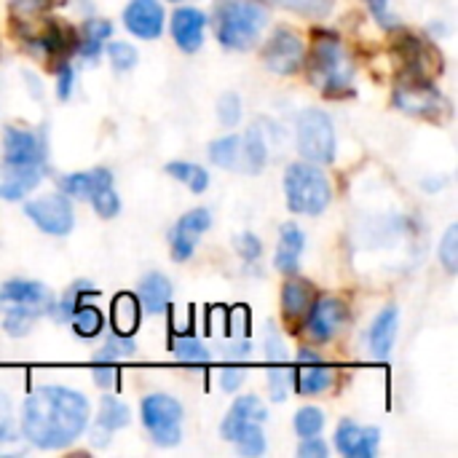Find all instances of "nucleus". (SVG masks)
Returning a JSON list of instances; mask_svg holds the SVG:
<instances>
[{
	"mask_svg": "<svg viewBox=\"0 0 458 458\" xmlns=\"http://www.w3.org/2000/svg\"><path fill=\"white\" fill-rule=\"evenodd\" d=\"M91 293H97L91 282H75V284L62 295V301H59V306H56V317H59V319H70L72 311L81 306V301H83L86 295H91Z\"/></svg>",
	"mask_w": 458,
	"mask_h": 458,
	"instance_id": "nucleus-35",
	"label": "nucleus"
},
{
	"mask_svg": "<svg viewBox=\"0 0 458 458\" xmlns=\"http://www.w3.org/2000/svg\"><path fill=\"white\" fill-rule=\"evenodd\" d=\"M0 303L3 306H38V309H54L51 293L40 282L30 279H13L5 282L0 290Z\"/></svg>",
	"mask_w": 458,
	"mask_h": 458,
	"instance_id": "nucleus-16",
	"label": "nucleus"
},
{
	"mask_svg": "<svg viewBox=\"0 0 458 458\" xmlns=\"http://www.w3.org/2000/svg\"><path fill=\"white\" fill-rule=\"evenodd\" d=\"M19 13H38L40 8L48 5V0H11Z\"/></svg>",
	"mask_w": 458,
	"mask_h": 458,
	"instance_id": "nucleus-52",
	"label": "nucleus"
},
{
	"mask_svg": "<svg viewBox=\"0 0 458 458\" xmlns=\"http://www.w3.org/2000/svg\"><path fill=\"white\" fill-rule=\"evenodd\" d=\"M394 105L411 115H421V118H435L443 110V97L435 86H429L427 81H408L400 83L394 89Z\"/></svg>",
	"mask_w": 458,
	"mask_h": 458,
	"instance_id": "nucleus-9",
	"label": "nucleus"
},
{
	"mask_svg": "<svg viewBox=\"0 0 458 458\" xmlns=\"http://www.w3.org/2000/svg\"><path fill=\"white\" fill-rule=\"evenodd\" d=\"M209 158L223 169H242V137L228 134L209 145Z\"/></svg>",
	"mask_w": 458,
	"mask_h": 458,
	"instance_id": "nucleus-26",
	"label": "nucleus"
},
{
	"mask_svg": "<svg viewBox=\"0 0 458 458\" xmlns=\"http://www.w3.org/2000/svg\"><path fill=\"white\" fill-rule=\"evenodd\" d=\"M172 301V284L164 274H148L140 282V303L148 314H161Z\"/></svg>",
	"mask_w": 458,
	"mask_h": 458,
	"instance_id": "nucleus-22",
	"label": "nucleus"
},
{
	"mask_svg": "<svg viewBox=\"0 0 458 458\" xmlns=\"http://www.w3.org/2000/svg\"><path fill=\"white\" fill-rule=\"evenodd\" d=\"M335 448L349 458H373L378 451V429L344 421L335 432Z\"/></svg>",
	"mask_w": 458,
	"mask_h": 458,
	"instance_id": "nucleus-13",
	"label": "nucleus"
},
{
	"mask_svg": "<svg viewBox=\"0 0 458 458\" xmlns=\"http://www.w3.org/2000/svg\"><path fill=\"white\" fill-rule=\"evenodd\" d=\"M279 244H282V247H290V250H295V252H303V247H306V233H303L295 223H287V225H282V239H279Z\"/></svg>",
	"mask_w": 458,
	"mask_h": 458,
	"instance_id": "nucleus-43",
	"label": "nucleus"
},
{
	"mask_svg": "<svg viewBox=\"0 0 458 458\" xmlns=\"http://www.w3.org/2000/svg\"><path fill=\"white\" fill-rule=\"evenodd\" d=\"M134 354H137L134 338H131V335H118V333H113V335L105 341V346H102V352H99V360L121 362V360H129V357H134Z\"/></svg>",
	"mask_w": 458,
	"mask_h": 458,
	"instance_id": "nucleus-32",
	"label": "nucleus"
},
{
	"mask_svg": "<svg viewBox=\"0 0 458 458\" xmlns=\"http://www.w3.org/2000/svg\"><path fill=\"white\" fill-rule=\"evenodd\" d=\"M172 3H180V0H172Z\"/></svg>",
	"mask_w": 458,
	"mask_h": 458,
	"instance_id": "nucleus-54",
	"label": "nucleus"
},
{
	"mask_svg": "<svg viewBox=\"0 0 458 458\" xmlns=\"http://www.w3.org/2000/svg\"><path fill=\"white\" fill-rule=\"evenodd\" d=\"M172 352L174 357L182 362V365H191V368H201V365H209L212 354L207 352V346L193 338V335H182V338H174L172 341Z\"/></svg>",
	"mask_w": 458,
	"mask_h": 458,
	"instance_id": "nucleus-27",
	"label": "nucleus"
},
{
	"mask_svg": "<svg viewBox=\"0 0 458 458\" xmlns=\"http://www.w3.org/2000/svg\"><path fill=\"white\" fill-rule=\"evenodd\" d=\"M306 319H309V333L317 341H330L346 319V306L335 298H322L311 303Z\"/></svg>",
	"mask_w": 458,
	"mask_h": 458,
	"instance_id": "nucleus-14",
	"label": "nucleus"
},
{
	"mask_svg": "<svg viewBox=\"0 0 458 458\" xmlns=\"http://www.w3.org/2000/svg\"><path fill=\"white\" fill-rule=\"evenodd\" d=\"M309 72L311 81L327 94V97H341L352 89V78L354 70L349 64L346 48L341 46V40L330 32L319 35L311 51V62H309Z\"/></svg>",
	"mask_w": 458,
	"mask_h": 458,
	"instance_id": "nucleus-4",
	"label": "nucleus"
},
{
	"mask_svg": "<svg viewBox=\"0 0 458 458\" xmlns=\"http://www.w3.org/2000/svg\"><path fill=\"white\" fill-rule=\"evenodd\" d=\"M142 424L156 445L172 448L182 440V405L169 394H148L142 400Z\"/></svg>",
	"mask_w": 458,
	"mask_h": 458,
	"instance_id": "nucleus-6",
	"label": "nucleus"
},
{
	"mask_svg": "<svg viewBox=\"0 0 458 458\" xmlns=\"http://www.w3.org/2000/svg\"><path fill=\"white\" fill-rule=\"evenodd\" d=\"M266 21H268V13L255 0H217L212 11L217 40L233 51H244L255 46Z\"/></svg>",
	"mask_w": 458,
	"mask_h": 458,
	"instance_id": "nucleus-2",
	"label": "nucleus"
},
{
	"mask_svg": "<svg viewBox=\"0 0 458 458\" xmlns=\"http://www.w3.org/2000/svg\"><path fill=\"white\" fill-rule=\"evenodd\" d=\"M123 24L131 35L153 40L164 32V8L158 0H131L123 11Z\"/></svg>",
	"mask_w": 458,
	"mask_h": 458,
	"instance_id": "nucleus-12",
	"label": "nucleus"
},
{
	"mask_svg": "<svg viewBox=\"0 0 458 458\" xmlns=\"http://www.w3.org/2000/svg\"><path fill=\"white\" fill-rule=\"evenodd\" d=\"M166 172H169L174 180L185 182L193 193H204V191L209 188V174H207V169H204V166H199V164L172 161V164H166Z\"/></svg>",
	"mask_w": 458,
	"mask_h": 458,
	"instance_id": "nucleus-28",
	"label": "nucleus"
},
{
	"mask_svg": "<svg viewBox=\"0 0 458 458\" xmlns=\"http://www.w3.org/2000/svg\"><path fill=\"white\" fill-rule=\"evenodd\" d=\"M293 386V370L287 368V360L284 362H271V370H268V389H271V400L274 403H282L287 397Z\"/></svg>",
	"mask_w": 458,
	"mask_h": 458,
	"instance_id": "nucleus-33",
	"label": "nucleus"
},
{
	"mask_svg": "<svg viewBox=\"0 0 458 458\" xmlns=\"http://www.w3.org/2000/svg\"><path fill=\"white\" fill-rule=\"evenodd\" d=\"M244 378H247V373L242 370V368H225L223 373H220V386L225 389V392H236L242 384H244Z\"/></svg>",
	"mask_w": 458,
	"mask_h": 458,
	"instance_id": "nucleus-48",
	"label": "nucleus"
},
{
	"mask_svg": "<svg viewBox=\"0 0 458 458\" xmlns=\"http://www.w3.org/2000/svg\"><path fill=\"white\" fill-rule=\"evenodd\" d=\"M298 263H301V252H295V250L279 244L276 258H274V266H276L282 274H295V271H298Z\"/></svg>",
	"mask_w": 458,
	"mask_h": 458,
	"instance_id": "nucleus-44",
	"label": "nucleus"
},
{
	"mask_svg": "<svg viewBox=\"0 0 458 458\" xmlns=\"http://www.w3.org/2000/svg\"><path fill=\"white\" fill-rule=\"evenodd\" d=\"M394 335H397V309L394 306H386L376 317V322L370 325V335H368L370 352L384 360L392 352V346H394Z\"/></svg>",
	"mask_w": 458,
	"mask_h": 458,
	"instance_id": "nucleus-21",
	"label": "nucleus"
},
{
	"mask_svg": "<svg viewBox=\"0 0 458 458\" xmlns=\"http://www.w3.org/2000/svg\"><path fill=\"white\" fill-rule=\"evenodd\" d=\"M94 384L102 386V389H110L115 384V362H107V360H94Z\"/></svg>",
	"mask_w": 458,
	"mask_h": 458,
	"instance_id": "nucleus-45",
	"label": "nucleus"
},
{
	"mask_svg": "<svg viewBox=\"0 0 458 458\" xmlns=\"http://www.w3.org/2000/svg\"><path fill=\"white\" fill-rule=\"evenodd\" d=\"M266 161H268V145H266L263 123H252L242 137V169L258 174L266 166Z\"/></svg>",
	"mask_w": 458,
	"mask_h": 458,
	"instance_id": "nucleus-20",
	"label": "nucleus"
},
{
	"mask_svg": "<svg viewBox=\"0 0 458 458\" xmlns=\"http://www.w3.org/2000/svg\"><path fill=\"white\" fill-rule=\"evenodd\" d=\"M89 424V403L67 386H40L21 405V435L43 448L59 451L75 443Z\"/></svg>",
	"mask_w": 458,
	"mask_h": 458,
	"instance_id": "nucleus-1",
	"label": "nucleus"
},
{
	"mask_svg": "<svg viewBox=\"0 0 458 458\" xmlns=\"http://www.w3.org/2000/svg\"><path fill=\"white\" fill-rule=\"evenodd\" d=\"M137 327H140V303L134 295L121 293L113 301V330L118 335H134Z\"/></svg>",
	"mask_w": 458,
	"mask_h": 458,
	"instance_id": "nucleus-23",
	"label": "nucleus"
},
{
	"mask_svg": "<svg viewBox=\"0 0 458 458\" xmlns=\"http://www.w3.org/2000/svg\"><path fill=\"white\" fill-rule=\"evenodd\" d=\"M27 217L46 233L51 236H64L72 231L75 215H72V204L64 193H54V196H40L35 201L24 204Z\"/></svg>",
	"mask_w": 458,
	"mask_h": 458,
	"instance_id": "nucleus-7",
	"label": "nucleus"
},
{
	"mask_svg": "<svg viewBox=\"0 0 458 458\" xmlns=\"http://www.w3.org/2000/svg\"><path fill=\"white\" fill-rule=\"evenodd\" d=\"M266 421V408H263V403L258 400V397H252V394H247V397H239L236 403H233V408L228 411V416H225V421H223V427H220V435L225 437V440H236L239 437V432L247 427V424H263Z\"/></svg>",
	"mask_w": 458,
	"mask_h": 458,
	"instance_id": "nucleus-17",
	"label": "nucleus"
},
{
	"mask_svg": "<svg viewBox=\"0 0 458 458\" xmlns=\"http://www.w3.org/2000/svg\"><path fill=\"white\" fill-rule=\"evenodd\" d=\"M301 458H325L327 456V445L314 435V437H303V445L298 451Z\"/></svg>",
	"mask_w": 458,
	"mask_h": 458,
	"instance_id": "nucleus-49",
	"label": "nucleus"
},
{
	"mask_svg": "<svg viewBox=\"0 0 458 458\" xmlns=\"http://www.w3.org/2000/svg\"><path fill=\"white\" fill-rule=\"evenodd\" d=\"M113 35V24L107 21V19H91L86 27H83V38H91V40H97V43H102L105 38H110Z\"/></svg>",
	"mask_w": 458,
	"mask_h": 458,
	"instance_id": "nucleus-47",
	"label": "nucleus"
},
{
	"mask_svg": "<svg viewBox=\"0 0 458 458\" xmlns=\"http://www.w3.org/2000/svg\"><path fill=\"white\" fill-rule=\"evenodd\" d=\"M284 193L287 204L298 215H319L333 201V188L327 174L311 161L290 164L284 172Z\"/></svg>",
	"mask_w": 458,
	"mask_h": 458,
	"instance_id": "nucleus-3",
	"label": "nucleus"
},
{
	"mask_svg": "<svg viewBox=\"0 0 458 458\" xmlns=\"http://www.w3.org/2000/svg\"><path fill=\"white\" fill-rule=\"evenodd\" d=\"M24 451V443H21V435L11 427L0 429V456L3 454H21Z\"/></svg>",
	"mask_w": 458,
	"mask_h": 458,
	"instance_id": "nucleus-46",
	"label": "nucleus"
},
{
	"mask_svg": "<svg viewBox=\"0 0 458 458\" xmlns=\"http://www.w3.org/2000/svg\"><path fill=\"white\" fill-rule=\"evenodd\" d=\"M233 443H236L239 454H244V456H260V454H266V435H263L260 424H247Z\"/></svg>",
	"mask_w": 458,
	"mask_h": 458,
	"instance_id": "nucleus-34",
	"label": "nucleus"
},
{
	"mask_svg": "<svg viewBox=\"0 0 458 458\" xmlns=\"http://www.w3.org/2000/svg\"><path fill=\"white\" fill-rule=\"evenodd\" d=\"M11 403L5 400V394H0V429L11 427Z\"/></svg>",
	"mask_w": 458,
	"mask_h": 458,
	"instance_id": "nucleus-53",
	"label": "nucleus"
},
{
	"mask_svg": "<svg viewBox=\"0 0 458 458\" xmlns=\"http://www.w3.org/2000/svg\"><path fill=\"white\" fill-rule=\"evenodd\" d=\"M368 5H370L373 16H376L384 27H394V24H397V19L389 13V0H368Z\"/></svg>",
	"mask_w": 458,
	"mask_h": 458,
	"instance_id": "nucleus-51",
	"label": "nucleus"
},
{
	"mask_svg": "<svg viewBox=\"0 0 458 458\" xmlns=\"http://www.w3.org/2000/svg\"><path fill=\"white\" fill-rule=\"evenodd\" d=\"M70 325H72L75 335H81V338H97V335L102 333L105 319H102V311H99L97 306H86V303H81V306L72 311Z\"/></svg>",
	"mask_w": 458,
	"mask_h": 458,
	"instance_id": "nucleus-29",
	"label": "nucleus"
},
{
	"mask_svg": "<svg viewBox=\"0 0 458 458\" xmlns=\"http://www.w3.org/2000/svg\"><path fill=\"white\" fill-rule=\"evenodd\" d=\"M217 115L225 126H233L242 115V102L236 94H223L220 102H217Z\"/></svg>",
	"mask_w": 458,
	"mask_h": 458,
	"instance_id": "nucleus-41",
	"label": "nucleus"
},
{
	"mask_svg": "<svg viewBox=\"0 0 458 458\" xmlns=\"http://www.w3.org/2000/svg\"><path fill=\"white\" fill-rule=\"evenodd\" d=\"M107 56H110L113 67L121 70V72H126V70H131L137 64V48L129 46V43H121V40L107 46Z\"/></svg>",
	"mask_w": 458,
	"mask_h": 458,
	"instance_id": "nucleus-39",
	"label": "nucleus"
},
{
	"mask_svg": "<svg viewBox=\"0 0 458 458\" xmlns=\"http://www.w3.org/2000/svg\"><path fill=\"white\" fill-rule=\"evenodd\" d=\"M102 185H113V174L107 169L75 172V174H64L59 180V191L67 199H91Z\"/></svg>",
	"mask_w": 458,
	"mask_h": 458,
	"instance_id": "nucleus-19",
	"label": "nucleus"
},
{
	"mask_svg": "<svg viewBox=\"0 0 458 458\" xmlns=\"http://www.w3.org/2000/svg\"><path fill=\"white\" fill-rule=\"evenodd\" d=\"M325 427V413L319 408H301L295 416V432L301 437H314Z\"/></svg>",
	"mask_w": 458,
	"mask_h": 458,
	"instance_id": "nucleus-36",
	"label": "nucleus"
},
{
	"mask_svg": "<svg viewBox=\"0 0 458 458\" xmlns=\"http://www.w3.org/2000/svg\"><path fill=\"white\" fill-rule=\"evenodd\" d=\"M3 153H5V164L38 166L40 169L46 148H43V140L35 131L21 129V126H8L5 137H3Z\"/></svg>",
	"mask_w": 458,
	"mask_h": 458,
	"instance_id": "nucleus-10",
	"label": "nucleus"
},
{
	"mask_svg": "<svg viewBox=\"0 0 458 458\" xmlns=\"http://www.w3.org/2000/svg\"><path fill=\"white\" fill-rule=\"evenodd\" d=\"M266 3L290 8V11L303 13V16H325L333 5V0H266Z\"/></svg>",
	"mask_w": 458,
	"mask_h": 458,
	"instance_id": "nucleus-38",
	"label": "nucleus"
},
{
	"mask_svg": "<svg viewBox=\"0 0 458 458\" xmlns=\"http://www.w3.org/2000/svg\"><path fill=\"white\" fill-rule=\"evenodd\" d=\"M298 150L311 164H330L335 156V129L327 113L311 107L298 118Z\"/></svg>",
	"mask_w": 458,
	"mask_h": 458,
	"instance_id": "nucleus-5",
	"label": "nucleus"
},
{
	"mask_svg": "<svg viewBox=\"0 0 458 458\" xmlns=\"http://www.w3.org/2000/svg\"><path fill=\"white\" fill-rule=\"evenodd\" d=\"M282 309L287 319H303L311 309V287L303 282H287L282 290Z\"/></svg>",
	"mask_w": 458,
	"mask_h": 458,
	"instance_id": "nucleus-25",
	"label": "nucleus"
},
{
	"mask_svg": "<svg viewBox=\"0 0 458 458\" xmlns=\"http://www.w3.org/2000/svg\"><path fill=\"white\" fill-rule=\"evenodd\" d=\"M212 225V215L209 209H191L180 217V223L174 225L169 242H172V258L180 263V260H188L196 250V242L201 233H207Z\"/></svg>",
	"mask_w": 458,
	"mask_h": 458,
	"instance_id": "nucleus-11",
	"label": "nucleus"
},
{
	"mask_svg": "<svg viewBox=\"0 0 458 458\" xmlns=\"http://www.w3.org/2000/svg\"><path fill=\"white\" fill-rule=\"evenodd\" d=\"M440 260H443L445 271L456 274V268H458V228L456 225H451V228L445 231V239H443V244H440Z\"/></svg>",
	"mask_w": 458,
	"mask_h": 458,
	"instance_id": "nucleus-40",
	"label": "nucleus"
},
{
	"mask_svg": "<svg viewBox=\"0 0 458 458\" xmlns=\"http://www.w3.org/2000/svg\"><path fill=\"white\" fill-rule=\"evenodd\" d=\"M40 180L38 166H13V164H0V199L16 201L27 196Z\"/></svg>",
	"mask_w": 458,
	"mask_h": 458,
	"instance_id": "nucleus-18",
	"label": "nucleus"
},
{
	"mask_svg": "<svg viewBox=\"0 0 458 458\" xmlns=\"http://www.w3.org/2000/svg\"><path fill=\"white\" fill-rule=\"evenodd\" d=\"M333 384V370L325 368L322 362H303V368L295 373V386L301 394H319L330 389Z\"/></svg>",
	"mask_w": 458,
	"mask_h": 458,
	"instance_id": "nucleus-24",
	"label": "nucleus"
},
{
	"mask_svg": "<svg viewBox=\"0 0 458 458\" xmlns=\"http://www.w3.org/2000/svg\"><path fill=\"white\" fill-rule=\"evenodd\" d=\"M72 81H75L72 67H70V64H59V72H56V91H59L62 99H67V97L72 94Z\"/></svg>",
	"mask_w": 458,
	"mask_h": 458,
	"instance_id": "nucleus-50",
	"label": "nucleus"
},
{
	"mask_svg": "<svg viewBox=\"0 0 458 458\" xmlns=\"http://www.w3.org/2000/svg\"><path fill=\"white\" fill-rule=\"evenodd\" d=\"M46 309H38V306H11L8 309V314H5V319H3V327H5V333H11V335H27L30 333V327L35 325V319L43 314Z\"/></svg>",
	"mask_w": 458,
	"mask_h": 458,
	"instance_id": "nucleus-30",
	"label": "nucleus"
},
{
	"mask_svg": "<svg viewBox=\"0 0 458 458\" xmlns=\"http://www.w3.org/2000/svg\"><path fill=\"white\" fill-rule=\"evenodd\" d=\"M263 59H266V64H268L276 75H293V72H298V70L303 67V62H306V46H303V40H301L293 30L279 27V30L268 38V43H266V48H263Z\"/></svg>",
	"mask_w": 458,
	"mask_h": 458,
	"instance_id": "nucleus-8",
	"label": "nucleus"
},
{
	"mask_svg": "<svg viewBox=\"0 0 458 458\" xmlns=\"http://www.w3.org/2000/svg\"><path fill=\"white\" fill-rule=\"evenodd\" d=\"M89 201H91V207L97 209L99 217H115L118 209H121V201H118V193L113 191V185H102Z\"/></svg>",
	"mask_w": 458,
	"mask_h": 458,
	"instance_id": "nucleus-37",
	"label": "nucleus"
},
{
	"mask_svg": "<svg viewBox=\"0 0 458 458\" xmlns=\"http://www.w3.org/2000/svg\"><path fill=\"white\" fill-rule=\"evenodd\" d=\"M204 27L207 16L199 8H177L172 16V35L177 46L188 54H193L204 43Z\"/></svg>",
	"mask_w": 458,
	"mask_h": 458,
	"instance_id": "nucleus-15",
	"label": "nucleus"
},
{
	"mask_svg": "<svg viewBox=\"0 0 458 458\" xmlns=\"http://www.w3.org/2000/svg\"><path fill=\"white\" fill-rule=\"evenodd\" d=\"M236 252L244 258V260H258L260 252H263V244L255 233H242L236 236Z\"/></svg>",
	"mask_w": 458,
	"mask_h": 458,
	"instance_id": "nucleus-42",
	"label": "nucleus"
},
{
	"mask_svg": "<svg viewBox=\"0 0 458 458\" xmlns=\"http://www.w3.org/2000/svg\"><path fill=\"white\" fill-rule=\"evenodd\" d=\"M129 424V408L115 400V397H105L102 400V408H99V419H97V427H102L105 432H118Z\"/></svg>",
	"mask_w": 458,
	"mask_h": 458,
	"instance_id": "nucleus-31",
	"label": "nucleus"
}]
</instances>
